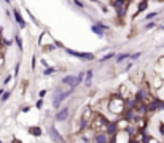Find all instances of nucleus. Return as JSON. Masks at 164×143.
<instances>
[{
    "instance_id": "5701e85b",
    "label": "nucleus",
    "mask_w": 164,
    "mask_h": 143,
    "mask_svg": "<svg viewBox=\"0 0 164 143\" xmlns=\"http://www.w3.org/2000/svg\"><path fill=\"white\" fill-rule=\"evenodd\" d=\"M158 14H159L158 11H155V13H147V14H145V21H152V19H155L156 16H158Z\"/></svg>"
},
{
    "instance_id": "6ab92c4d",
    "label": "nucleus",
    "mask_w": 164,
    "mask_h": 143,
    "mask_svg": "<svg viewBox=\"0 0 164 143\" xmlns=\"http://www.w3.org/2000/svg\"><path fill=\"white\" fill-rule=\"evenodd\" d=\"M115 54L116 53H113V51H110V53H107V54H104L101 59H97V62L99 64H104V62H109L110 59H113V57H115Z\"/></svg>"
},
{
    "instance_id": "7ed1b4c3",
    "label": "nucleus",
    "mask_w": 164,
    "mask_h": 143,
    "mask_svg": "<svg viewBox=\"0 0 164 143\" xmlns=\"http://www.w3.org/2000/svg\"><path fill=\"white\" fill-rule=\"evenodd\" d=\"M132 135L129 132V129H118L112 134V141L113 143H131Z\"/></svg>"
},
{
    "instance_id": "f03ea898",
    "label": "nucleus",
    "mask_w": 164,
    "mask_h": 143,
    "mask_svg": "<svg viewBox=\"0 0 164 143\" xmlns=\"http://www.w3.org/2000/svg\"><path fill=\"white\" fill-rule=\"evenodd\" d=\"M73 91L75 89H72V88L67 89V91H62L61 88H56L54 89V94H53V106H54V110H58L59 106L73 94Z\"/></svg>"
},
{
    "instance_id": "20e7f679",
    "label": "nucleus",
    "mask_w": 164,
    "mask_h": 143,
    "mask_svg": "<svg viewBox=\"0 0 164 143\" xmlns=\"http://www.w3.org/2000/svg\"><path fill=\"white\" fill-rule=\"evenodd\" d=\"M64 49H66V53L69 56L77 57V59L84 61V62H92V61L96 59V56L92 54V53H80V51H75V49H70V48H64Z\"/></svg>"
},
{
    "instance_id": "cd10ccee",
    "label": "nucleus",
    "mask_w": 164,
    "mask_h": 143,
    "mask_svg": "<svg viewBox=\"0 0 164 143\" xmlns=\"http://www.w3.org/2000/svg\"><path fill=\"white\" fill-rule=\"evenodd\" d=\"M3 64H5V53H2V51H0V70H2Z\"/></svg>"
},
{
    "instance_id": "c756f323",
    "label": "nucleus",
    "mask_w": 164,
    "mask_h": 143,
    "mask_svg": "<svg viewBox=\"0 0 164 143\" xmlns=\"http://www.w3.org/2000/svg\"><path fill=\"white\" fill-rule=\"evenodd\" d=\"M73 3L78 6V8H86V6H84V3L81 2V0H73Z\"/></svg>"
},
{
    "instance_id": "9d476101",
    "label": "nucleus",
    "mask_w": 164,
    "mask_h": 143,
    "mask_svg": "<svg viewBox=\"0 0 164 143\" xmlns=\"http://www.w3.org/2000/svg\"><path fill=\"white\" fill-rule=\"evenodd\" d=\"M155 73L159 75L164 80V56H161L159 59H158V62L155 64Z\"/></svg>"
},
{
    "instance_id": "393cba45",
    "label": "nucleus",
    "mask_w": 164,
    "mask_h": 143,
    "mask_svg": "<svg viewBox=\"0 0 164 143\" xmlns=\"http://www.w3.org/2000/svg\"><path fill=\"white\" fill-rule=\"evenodd\" d=\"M35 108H37V110H43V99H38L37 100V103H35Z\"/></svg>"
},
{
    "instance_id": "b1692460",
    "label": "nucleus",
    "mask_w": 164,
    "mask_h": 143,
    "mask_svg": "<svg viewBox=\"0 0 164 143\" xmlns=\"http://www.w3.org/2000/svg\"><path fill=\"white\" fill-rule=\"evenodd\" d=\"M15 41H16V45H18V48H19V49H23V40H21V37H19V33H15Z\"/></svg>"
},
{
    "instance_id": "473e14b6",
    "label": "nucleus",
    "mask_w": 164,
    "mask_h": 143,
    "mask_svg": "<svg viewBox=\"0 0 164 143\" xmlns=\"http://www.w3.org/2000/svg\"><path fill=\"white\" fill-rule=\"evenodd\" d=\"M10 81H11V75H8V76H6L5 80H3V86H6V84H8Z\"/></svg>"
},
{
    "instance_id": "aec40b11",
    "label": "nucleus",
    "mask_w": 164,
    "mask_h": 143,
    "mask_svg": "<svg viewBox=\"0 0 164 143\" xmlns=\"http://www.w3.org/2000/svg\"><path fill=\"white\" fill-rule=\"evenodd\" d=\"M56 73V67H45V70H43V76H51V75H54Z\"/></svg>"
},
{
    "instance_id": "e433bc0d",
    "label": "nucleus",
    "mask_w": 164,
    "mask_h": 143,
    "mask_svg": "<svg viewBox=\"0 0 164 143\" xmlns=\"http://www.w3.org/2000/svg\"><path fill=\"white\" fill-rule=\"evenodd\" d=\"M89 2H92V3H101V0H89Z\"/></svg>"
},
{
    "instance_id": "4c0bfd02",
    "label": "nucleus",
    "mask_w": 164,
    "mask_h": 143,
    "mask_svg": "<svg viewBox=\"0 0 164 143\" xmlns=\"http://www.w3.org/2000/svg\"><path fill=\"white\" fill-rule=\"evenodd\" d=\"M158 29H159V30H164V24L162 26H158Z\"/></svg>"
},
{
    "instance_id": "9b49d317",
    "label": "nucleus",
    "mask_w": 164,
    "mask_h": 143,
    "mask_svg": "<svg viewBox=\"0 0 164 143\" xmlns=\"http://www.w3.org/2000/svg\"><path fill=\"white\" fill-rule=\"evenodd\" d=\"M129 80H131V83L140 84L142 81L145 80V73H144V72H137V73H135V72H132V73L129 75Z\"/></svg>"
},
{
    "instance_id": "c9c22d12",
    "label": "nucleus",
    "mask_w": 164,
    "mask_h": 143,
    "mask_svg": "<svg viewBox=\"0 0 164 143\" xmlns=\"http://www.w3.org/2000/svg\"><path fill=\"white\" fill-rule=\"evenodd\" d=\"M38 96H40L41 99H45V96H46V89H41V91H40V94H38Z\"/></svg>"
},
{
    "instance_id": "423d86ee",
    "label": "nucleus",
    "mask_w": 164,
    "mask_h": 143,
    "mask_svg": "<svg viewBox=\"0 0 164 143\" xmlns=\"http://www.w3.org/2000/svg\"><path fill=\"white\" fill-rule=\"evenodd\" d=\"M92 141H96V143H110V134L104 132V131L94 132V135H92Z\"/></svg>"
},
{
    "instance_id": "f3484780",
    "label": "nucleus",
    "mask_w": 164,
    "mask_h": 143,
    "mask_svg": "<svg viewBox=\"0 0 164 143\" xmlns=\"http://www.w3.org/2000/svg\"><path fill=\"white\" fill-rule=\"evenodd\" d=\"M129 56H131V53H119V54H115V57H113V59H115V62L116 64H121V62H124L126 59H129Z\"/></svg>"
},
{
    "instance_id": "dca6fc26",
    "label": "nucleus",
    "mask_w": 164,
    "mask_h": 143,
    "mask_svg": "<svg viewBox=\"0 0 164 143\" xmlns=\"http://www.w3.org/2000/svg\"><path fill=\"white\" fill-rule=\"evenodd\" d=\"M29 134L34 135V137H41L43 135V129L40 126H32V127H29Z\"/></svg>"
},
{
    "instance_id": "39448f33",
    "label": "nucleus",
    "mask_w": 164,
    "mask_h": 143,
    "mask_svg": "<svg viewBox=\"0 0 164 143\" xmlns=\"http://www.w3.org/2000/svg\"><path fill=\"white\" fill-rule=\"evenodd\" d=\"M69 114H70V108L69 106H59L58 108V111H56V114H54V119L58 121V123H64V121H67L69 119Z\"/></svg>"
},
{
    "instance_id": "4468645a",
    "label": "nucleus",
    "mask_w": 164,
    "mask_h": 143,
    "mask_svg": "<svg viewBox=\"0 0 164 143\" xmlns=\"http://www.w3.org/2000/svg\"><path fill=\"white\" fill-rule=\"evenodd\" d=\"M92 76H94V73H92V70H86L84 72V88H91L92 86Z\"/></svg>"
},
{
    "instance_id": "1a4fd4ad",
    "label": "nucleus",
    "mask_w": 164,
    "mask_h": 143,
    "mask_svg": "<svg viewBox=\"0 0 164 143\" xmlns=\"http://www.w3.org/2000/svg\"><path fill=\"white\" fill-rule=\"evenodd\" d=\"M116 94L119 96V97H123L124 100L129 97V96H132V92H131V88H129V83H124V84H121L119 88H118V92Z\"/></svg>"
},
{
    "instance_id": "7c9ffc66",
    "label": "nucleus",
    "mask_w": 164,
    "mask_h": 143,
    "mask_svg": "<svg viewBox=\"0 0 164 143\" xmlns=\"http://www.w3.org/2000/svg\"><path fill=\"white\" fill-rule=\"evenodd\" d=\"M132 65H134V62H132V61H131L129 64H126V67H124V72H129V70L132 68Z\"/></svg>"
},
{
    "instance_id": "412c9836",
    "label": "nucleus",
    "mask_w": 164,
    "mask_h": 143,
    "mask_svg": "<svg viewBox=\"0 0 164 143\" xmlns=\"http://www.w3.org/2000/svg\"><path fill=\"white\" fill-rule=\"evenodd\" d=\"M139 57H142V53H140V51H137V53H131L129 59H131L132 62H137V61H139Z\"/></svg>"
},
{
    "instance_id": "ea45409f",
    "label": "nucleus",
    "mask_w": 164,
    "mask_h": 143,
    "mask_svg": "<svg viewBox=\"0 0 164 143\" xmlns=\"http://www.w3.org/2000/svg\"><path fill=\"white\" fill-rule=\"evenodd\" d=\"M2 94H3V88H2V89H0V96H2Z\"/></svg>"
},
{
    "instance_id": "a878e982",
    "label": "nucleus",
    "mask_w": 164,
    "mask_h": 143,
    "mask_svg": "<svg viewBox=\"0 0 164 143\" xmlns=\"http://www.w3.org/2000/svg\"><path fill=\"white\" fill-rule=\"evenodd\" d=\"M156 26H158V23H155V21H152V23H147L145 24V30H148V29H155Z\"/></svg>"
},
{
    "instance_id": "a19ab883",
    "label": "nucleus",
    "mask_w": 164,
    "mask_h": 143,
    "mask_svg": "<svg viewBox=\"0 0 164 143\" xmlns=\"http://www.w3.org/2000/svg\"><path fill=\"white\" fill-rule=\"evenodd\" d=\"M10 2H13V0H10Z\"/></svg>"
},
{
    "instance_id": "ddd939ff",
    "label": "nucleus",
    "mask_w": 164,
    "mask_h": 143,
    "mask_svg": "<svg viewBox=\"0 0 164 143\" xmlns=\"http://www.w3.org/2000/svg\"><path fill=\"white\" fill-rule=\"evenodd\" d=\"M13 16H15V21H16V24L21 27V29H24L27 24H26V21H24V18L21 16V13H19V10L18 8H15L13 10Z\"/></svg>"
},
{
    "instance_id": "6e6552de",
    "label": "nucleus",
    "mask_w": 164,
    "mask_h": 143,
    "mask_svg": "<svg viewBox=\"0 0 164 143\" xmlns=\"http://www.w3.org/2000/svg\"><path fill=\"white\" fill-rule=\"evenodd\" d=\"M75 81H77V75H66L61 80V84H64V86H69V88H72V89H77V84H75Z\"/></svg>"
},
{
    "instance_id": "bb28decb",
    "label": "nucleus",
    "mask_w": 164,
    "mask_h": 143,
    "mask_svg": "<svg viewBox=\"0 0 164 143\" xmlns=\"http://www.w3.org/2000/svg\"><path fill=\"white\" fill-rule=\"evenodd\" d=\"M94 24H97L99 27H101V29H104V30H109V26H107V24H104V23H101V21H97V23H94Z\"/></svg>"
},
{
    "instance_id": "79ce46f5",
    "label": "nucleus",
    "mask_w": 164,
    "mask_h": 143,
    "mask_svg": "<svg viewBox=\"0 0 164 143\" xmlns=\"http://www.w3.org/2000/svg\"><path fill=\"white\" fill-rule=\"evenodd\" d=\"M162 100H164V97H162Z\"/></svg>"
},
{
    "instance_id": "f704fd0d",
    "label": "nucleus",
    "mask_w": 164,
    "mask_h": 143,
    "mask_svg": "<svg viewBox=\"0 0 164 143\" xmlns=\"http://www.w3.org/2000/svg\"><path fill=\"white\" fill-rule=\"evenodd\" d=\"M40 64H41V65H43V67H48V65H49L46 59H40Z\"/></svg>"
},
{
    "instance_id": "72a5a7b5",
    "label": "nucleus",
    "mask_w": 164,
    "mask_h": 143,
    "mask_svg": "<svg viewBox=\"0 0 164 143\" xmlns=\"http://www.w3.org/2000/svg\"><path fill=\"white\" fill-rule=\"evenodd\" d=\"M35 64H37V61H35V56H32V62H30V67H32V70H35Z\"/></svg>"
},
{
    "instance_id": "f8f14e48",
    "label": "nucleus",
    "mask_w": 164,
    "mask_h": 143,
    "mask_svg": "<svg viewBox=\"0 0 164 143\" xmlns=\"http://www.w3.org/2000/svg\"><path fill=\"white\" fill-rule=\"evenodd\" d=\"M49 137L53 141H64V137L59 134V131L56 129V126H49Z\"/></svg>"
},
{
    "instance_id": "c85d7f7f",
    "label": "nucleus",
    "mask_w": 164,
    "mask_h": 143,
    "mask_svg": "<svg viewBox=\"0 0 164 143\" xmlns=\"http://www.w3.org/2000/svg\"><path fill=\"white\" fill-rule=\"evenodd\" d=\"M32 110V106L30 105H26V106H21V113H29Z\"/></svg>"
},
{
    "instance_id": "f257e3e1",
    "label": "nucleus",
    "mask_w": 164,
    "mask_h": 143,
    "mask_svg": "<svg viewBox=\"0 0 164 143\" xmlns=\"http://www.w3.org/2000/svg\"><path fill=\"white\" fill-rule=\"evenodd\" d=\"M107 111H110L115 116H123L126 111V100L115 92L113 96L107 99Z\"/></svg>"
},
{
    "instance_id": "4be33fe9",
    "label": "nucleus",
    "mask_w": 164,
    "mask_h": 143,
    "mask_svg": "<svg viewBox=\"0 0 164 143\" xmlns=\"http://www.w3.org/2000/svg\"><path fill=\"white\" fill-rule=\"evenodd\" d=\"M10 96H11V91H3V94L0 96V100H2V102H6V100L10 99Z\"/></svg>"
},
{
    "instance_id": "a211bd4d",
    "label": "nucleus",
    "mask_w": 164,
    "mask_h": 143,
    "mask_svg": "<svg viewBox=\"0 0 164 143\" xmlns=\"http://www.w3.org/2000/svg\"><path fill=\"white\" fill-rule=\"evenodd\" d=\"M91 30H92V33H96L99 38H104V33H105V30H104V29H101L97 24H92V26H91Z\"/></svg>"
},
{
    "instance_id": "2f4dec72",
    "label": "nucleus",
    "mask_w": 164,
    "mask_h": 143,
    "mask_svg": "<svg viewBox=\"0 0 164 143\" xmlns=\"http://www.w3.org/2000/svg\"><path fill=\"white\" fill-rule=\"evenodd\" d=\"M19 68H21V62H18V64H16V67H15V76H18Z\"/></svg>"
},
{
    "instance_id": "0eeeda50",
    "label": "nucleus",
    "mask_w": 164,
    "mask_h": 143,
    "mask_svg": "<svg viewBox=\"0 0 164 143\" xmlns=\"http://www.w3.org/2000/svg\"><path fill=\"white\" fill-rule=\"evenodd\" d=\"M56 38L51 37V33H48V32H43L40 35V38H38V45L40 46H46V45H51V43H54Z\"/></svg>"
},
{
    "instance_id": "58836bf2",
    "label": "nucleus",
    "mask_w": 164,
    "mask_h": 143,
    "mask_svg": "<svg viewBox=\"0 0 164 143\" xmlns=\"http://www.w3.org/2000/svg\"><path fill=\"white\" fill-rule=\"evenodd\" d=\"M2 37H3V33H2V30H0V40H2Z\"/></svg>"
},
{
    "instance_id": "2eb2a0df",
    "label": "nucleus",
    "mask_w": 164,
    "mask_h": 143,
    "mask_svg": "<svg viewBox=\"0 0 164 143\" xmlns=\"http://www.w3.org/2000/svg\"><path fill=\"white\" fill-rule=\"evenodd\" d=\"M147 5H148V0H142V2L139 3V6H137V10H135V13L132 14V18L135 19V18H137L140 13H144V11L147 10Z\"/></svg>"
}]
</instances>
